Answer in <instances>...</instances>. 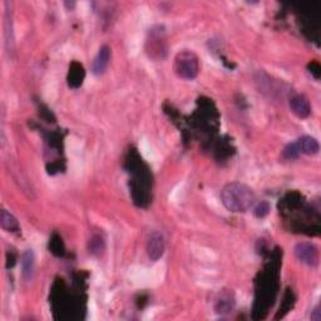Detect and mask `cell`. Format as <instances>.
<instances>
[{
	"label": "cell",
	"mask_w": 321,
	"mask_h": 321,
	"mask_svg": "<svg viewBox=\"0 0 321 321\" xmlns=\"http://www.w3.org/2000/svg\"><path fill=\"white\" fill-rule=\"evenodd\" d=\"M221 200L231 212H246L255 202V193L243 183L232 182L222 188Z\"/></svg>",
	"instance_id": "1"
},
{
	"label": "cell",
	"mask_w": 321,
	"mask_h": 321,
	"mask_svg": "<svg viewBox=\"0 0 321 321\" xmlns=\"http://www.w3.org/2000/svg\"><path fill=\"white\" fill-rule=\"evenodd\" d=\"M175 72L183 79H195L200 72L198 58L191 50H182L175 58Z\"/></svg>",
	"instance_id": "2"
},
{
	"label": "cell",
	"mask_w": 321,
	"mask_h": 321,
	"mask_svg": "<svg viewBox=\"0 0 321 321\" xmlns=\"http://www.w3.org/2000/svg\"><path fill=\"white\" fill-rule=\"evenodd\" d=\"M295 256L300 262L305 265L315 267L318 263V251L317 247L312 243L300 242L295 246Z\"/></svg>",
	"instance_id": "3"
},
{
	"label": "cell",
	"mask_w": 321,
	"mask_h": 321,
	"mask_svg": "<svg viewBox=\"0 0 321 321\" xmlns=\"http://www.w3.org/2000/svg\"><path fill=\"white\" fill-rule=\"evenodd\" d=\"M166 243H165V237H163L162 233L159 232H152L148 237L147 241V253L148 257L152 261L159 260L160 257L165 253Z\"/></svg>",
	"instance_id": "4"
},
{
	"label": "cell",
	"mask_w": 321,
	"mask_h": 321,
	"mask_svg": "<svg viewBox=\"0 0 321 321\" xmlns=\"http://www.w3.org/2000/svg\"><path fill=\"white\" fill-rule=\"evenodd\" d=\"M290 108L298 118H307L311 113L310 102L302 94H295L290 98Z\"/></svg>",
	"instance_id": "5"
},
{
	"label": "cell",
	"mask_w": 321,
	"mask_h": 321,
	"mask_svg": "<svg viewBox=\"0 0 321 321\" xmlns=\"http://www.w3.org/2000/svg\"><path fill=\"white\" fill-rule=\"evenodd\" d=\"M110 60V48L108 45H103L99 49L98 54L95 55L94 60H93L92 70L95 75L103 74L107 69L108 64Z\"/></svg>",
	"instance_id": "6"
},
{
	"label": "cell",
	"mask_w": 321,
	"mask_h": 321,
	"mask_svg": "<svg viewBox=\"0 0 321 321\" xmlns=\"http://www.w3.org/2000/svg\"><path fill=\"white\" fill-rule=\"evenodd\" d=\"M85 77V70L83 65L78 62H73L69 65L68 73V84L70 88H79Z\"/></svg>",
	"instance_id": "7"
},
{
	"label": "cell",
	"mask_w": 321,
	"mask_h": 321,
	"mask_svg": "<svg viewBox=\"0 0 321 321\" xmlns=\"http://www.w3.org/2000/svg\"><path fill=\"white\" fill-rule=\"evenodd\" d=\"M296 143H297L300 153H303V154H316V153L318 152V149H320L317 140H316L315 138L310 137V135H303V137H301Z\"/></svg>",
	"instance_id": "8"
},
{
	"label": "cell",
	"mask_w": 321,
	"mask_h": 321,
	"mask_svg": "<svg viewBox=\"0 0 321 321\" xmlns=\"http://www.w3.org/2000/svg\"><path fill=\"white\" fill-rule=\"evenodd\" d=\"M22 268H23V276L27 280H32L33 273H34V253L32 250H27L22 255Z\"/></svg>",
	"instance_id": "9"
},
{
	"label": "cell",
	"mask_w": 321,
	"mask_h": 321,
	"mask_svg": "<svg viewBox=\"0 0 321 321\" xmlns=\"http://www.w3.org/2000/svg\"><path fill=\"white\" fill-rule=\"evenodd\" d=\"M0 225L4 230H8L9 232H17L20 228L17 218L5 210H2V212H0Z\"/></svg>",
	"instance_id": "10"
},
{
	"label": "cell",
	"mask_w": 321,
	"mask_h": 321,
	"mask_svg": "<svg viewBox=\"0 0 321 321\" xmlns=\"http://www.w3.org/2000/svg\"><path fill=\"white\" fill-rule=\"evenodd\" d=\"M49 250L52 251V253H54L55 256H64L65 253V247L63 240L60 236H58L57 233L52 236L49 241Z\"/></svg>",
	"instance_id": "11"
},
{
	"label": "cell",
	"mask_w": 321,
	"mask_h": 321,
	"mask_svg": "<svg viewBox=\"0 0 321 321\" xmlns=\"http://www.w3.org/2000/svg\"><path fill=\"white\" fill-rule=\"evenodd\" d=\"M233 308V300L230 296H222L216 302V311L218 313H227Z\"/></svg>",
	"instance_id": "12"
},
{
	"label": "cell",
	"mask_w": 321,
	"mask_h": 321,
	"mask_svg": "<svg viewBox=\"0 0 321 321\" xmlns=\"http://www.w3.org/2000/svg\"><path fill=\"white\" fill-rule=\"evenodd\" d=\"M293 302H295V297H293L292 291L287 290V292H286L285 296H283L282 307H280V312H278L277 318L280 317V316L282 317V316L285 315V313H287L288 311H290V308H292Z\"/></svg>",
	"instance_id": "13"
},
{
	"label": "cell",
	"mask_w": 321,
	"mask_h": 321,
	"mask_svg": "<svg viewBox=\"0 0 321 321\" xmlns=\"http://www.w3.org/2000/svg\"><path fill=\"white\" fill-rule=\"evenodd\" d=\"M282 155L285 159L288 160H292L296 159V158L300 155V149H298V145L297 143H290V144L286 145L282 150Z\"/></svg>",
	"instance_id": "14"
},
{
	"label": "cell",
	"mask_w": 321,
	"mask_h": 321,
	"mask_svg": "<svg viewBox=\"0 0 321 321\" xmlns=\"http://www.w3.org/2000/svg\"><path fill=\"white\" fill-rule=\"evenodd\" d=\"M89 250L93 255H99L104 250V241L100 236H93L89 241Z\"/></svg>",
	"instance_id": "15"
},
{
	"label": "cell",
	"mask_w": 321,
	"mask_h": 321,
	"mask_svg": "<svg viewBox=\"0 0 321 321\" xmlns=\"http://www.w3.org/2000/svg\"><path fill=\"white\" fill-rule=\"evenodd\" d=\"M268 212H270V205H268V202H266V201H261V202H258L257 205L255 206V208H253V213H255L256 217L258 218H263L265 216L268 215Z\"/></svg>",
	"instance_id": "16"
},
{
	"label": "cell",
	"mask_w": 321,
	"mask_h": 321,
	"mask_svg": "<svg viewBox=\"0 0 321 321\" xmlns=\"http://www.w3.org/2000/svg\"><path fill=\"white\" fill-rule=\"evenodd\" d=\"M308 69H310V73L313 75L315 79H318L320 78V73H321V68L320 64L317 62H311L308 64Z\"/></svg>",
	"instance_id": "17"
},
{
	"label": "cell",
	"mask_w": 321,
	"mask_h": 321,
	"mask_svg": "<svg viewBox=\"0 0 321 321\" xmlns=\"http://www.w3.org/2000/svg\"><path fill=\"white\" fill-rule=\"evenodd\" d=\"M320 318H321V315H320V307H318V306H316V307L313 308L312 313H311V320L320 321Z\"/></svg>",
	"instance_id": "18"
}]
</instances>
